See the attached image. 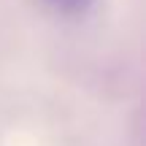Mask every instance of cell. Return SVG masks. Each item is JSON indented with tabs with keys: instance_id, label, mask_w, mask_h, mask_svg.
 Returning <instances> with one entry per match:
<instances>
[{
	"instance_id": "cell-1",
	"label": "cell",
	"mask_w": 146,
	"mask_h": 146,
	"mask_svg": "<svg viewBox=\"0 0 146 146\" xmlns=\"http://www.w3.org/2000/svg\"><path fill=\"white\" fill-rule=\"evenodd\" d=\"M46 3L62 14H84L92 5V0H46Z\"/></svg>"
}]
</instances>
